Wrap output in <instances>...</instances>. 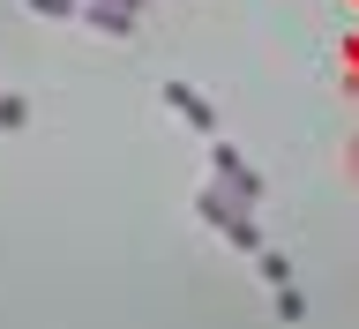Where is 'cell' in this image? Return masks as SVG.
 Masks as SVG:
<instances>
[{
  "label": "cell",
  "mask_w": 359,
  "mask_h": 329,
  "mask_svg": "<svg viewBox=\"0 0 359 329\" xmlns=\"http://www.w3.org/2000/svg\"><path fill=\"white\" fill-rule=\"evenodd\" d=\"M22 8H30V15H83L90 0H22Z\"/></svg>",
  "instance_id": "ba28073f"
},
{
  "label": "cell",
  "mask_w": 359,
  "mask_h": 329,
  "mask_svg": "<svg viewBox=\"0 0 359 329\" xmlns=\"http://www.w3.org/2000/svg\"><path fill=\"white\" fill-rule=\"evenodd\" d=\"M165 105H172V112H180V120H187L195 135H210V142L224 135V120L210 112V98H202V90H187V83H165Z\"/></svg>",
  "instance_id": "277c9868"
},
{
  "label": "cell",
  "mask_w": 359,
  "mask_h": 329,
  "mask_svg": "<svg viewBox=\"0 0 359 329\" xmlns=\"http://www.w3.org/2000/svg\"><path fill=\"white\" fill-rule=\"evenodd\" d=\"M255 269L269 277V292H285V285H292V262L277 255V247H262V255H255Z\"/></svg>",
  "instance_id": "8992f818"
},
{
  "label": "cell",
  "mask_w": 359,
  "mask_h": 329,
  "mask_svg": "<svg viewBox=\"0 0 359 329\" xmlns=\"http://www.w3.org/2000/svg\"><path fill=\"white\" fill-rule=\"evenodd\" d=\"M277 322H307V300H299V285L277 292Z\"/></svg>",
  "instance_id": "52a82bcc"
},
{
  "label": "cell",
  "mask_w": 359,
  "mask_h": 329,
  "mask_svg": "<svg viewBox=\"0 0 359 329\" xmlns=\"http://www.w3.org/2000/svg\"><path fill=\"white\" fill-rule=\"evenodd\" d=\"M22 128H30V98L0 90V135H22Z\"/></svg>",
  "instance_id": "5b68a950"
},
{
  "label": "cell",
  "mask_w": 359,
  "mask_h": 329,
  "mask_svg": "<svg viewBox=\"0 0 359 329\" xmlns=\"http://www.w3.org/2000/svg\"><path fill=\"white\" fill-rule=\"evenodd\" d=\"M210 173H217V187H224V195H240L247 210L262 202V173H255V165H247V157L232 150V142H224V135L210 142Z\"/></svg>",
  "instance_id": "7a4b0ae2"
},
{
  "label": "cell",
  "mask_w": 359,
  "mask_h": 329,
  "mask_svg": "<svg viewBox=\"0 0 359 329\" xmlns=\"http://www.w3.org/2000/svg\"><path fill=\"white\" fill-rule=\"evenodd\" d=\"M195 217L210 224V232H217L224 247H240L247 262H255V255L269 247V240H262V224L247 217V202H240V195H224V187H202V195H195Z\"/></svg>",
  "instance_id": "6da1fadb"
},
{
  "label": "cell",
  "mask_w": 359,
  "mask_h": 329,
  "mask_svg": "<svg viewBox=\"0 0 359 329\" xmlns=\"http://www.w3.org/2000/svg\"><path fill=\"white\" fill-rule=\"evenodd\" d=\"M142 8H150V0H90V8H83V22H90V30H105V38H135Z\"/></svg>",
  "instance_id": "3957f363"
}]
</instances>
